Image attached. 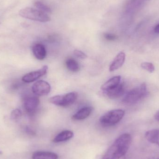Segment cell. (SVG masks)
<instances>
[{"label":"cell","instance_id":"3","mask_svg":"<svg viewBox=\"0 0 159 159\" xmlns=\"http://www.w3.org/2000/svg\"><path fill=\"white\" fill-rule=\"evenodd\" d=\"M20 16L31 20L40 22H47L50 18L46 13L32 7H25L20 9L19 12Z\"/></svg>","mask_w":159,"mask_h":159},{"label":"cell","instance_id":"21","mask_svg":"<svg viewBox=\"0 0 159 159\" xmlns=\"http://www.w3.org/2000/svg\"><path fill=\"white\" fill-rule=\"evenodd\" d=\"M74 54L75 57L80 59H85L87 57V55L80 50H75L74 51Z\"/></svg>","mask_w":159,"mask_h":159},{"label":"cell","instance_id":"10","mask_svg":"<svg viewBox=\"0 0 159 159\" xmlns=\"http://www.w3.org/2000/svg\"><path fill=\"white\" fill-rule=\"evenodd\" d=\"M33 53L36 59L43 60L47 56V51L45 47L42 44L37 43L33 47Z\"/></svg>","mask_w":159,"mask_h":159},{"label":"cell","instance_id":"1","mask_svg":"<svg viewBox=\"0 0 159 159\" xmlns=\"http://www.w3.org/2000/svg\"><path fill=\"white\" fill-rule=\"evenodd\" d=\"M132 141V137L129 134H121L114 141L102 159H120L127 154Z\"/></svg>","mask_w":159,"mask_h":159},{"label":"cell","instance_id":"11","mask_svg":"<svg viewBox=\"0 0 159 159\" xmlns=\"http://www.w3.org/2000/svg\"><path fill=\"white\" fill-rule=\"evenodd\" d=\"M32 159H58V156L54 152L49 151H37L33 154Z\"/></svg>","mask_w":159,"mask_h":159},{"label":"cell","instance_id":"7","mask_svg":"<svg viewBox=\"0 0 159 159\" xmlns=\"http://www.w3.org/2000/svg\"><path fill=\"white\" fill-rule=\"evenodd\" d=\"M48 69V66L45 65L38 70L31 72L25 75L22 77V80L26 83L34 82L42 76L45 75L47 73Z\"/></svg>","mask_w":159,"mask_h":159},{"label":"cell","instance_id":"24","mask_svg":"<svg viewBox=\"0 0 159 159\" xmlns=\"http://www.w3.org/2000/svg\"><path fill=\"white\" fill-rule=\"evenodd\" d=\"M154 117H155V119L157 121H159V110L156 113L155 116H154Z\"/></svg>","mask_w":159,"mask_h":159},{"label":"cell","instance_id":"8","mask_svg":"<svg viewBox=\"0 0 159 159\" xmlns=\"http://www.w3.org/2000/svg\"><path fill=\"white\" fill-rule=\"evenodd\" d=\"M126 55L123 52H120L118 54L114 59L109 67L110 72L115 71L122 67L125 62Z\"/></svg>","mask_w":159,"mask_h":159},{"label":"cell","instance_id":"27","mask_svg":"<svg viewBox=\"0 0 159 159\" xmlns=\"http://www.w3.org/2000/svg\"></svg>","mask_w":159,"mask_h":159},{"label":"cell","instance_id":"6","mask_svg":"<svg viewBox=\"0 0 159 159\" xmlns=\"http://www.w3.org/2000/svg\"><path fill=\"white\" fill-rule=\"evenodd\" d=\"M32 89L34 94L38 96H43L47 95L50 93L51 86L47 81L40 80L34 83Z\"/></svg>","mask_w":159,"mask_h":159},{"label":"cell","instance_id":"15","mask_svg":"<svg viewBox=\"0 0 159 159\" xmlns=\"http://www.w3.org/2000/svg\"><path fill=\"white\" fill-rule=\"evenodd\" d=\"M92 111V108L90 107H85L80 109L73 116L72 119L75 120H82L89 116Z\"/></svg>","mask_w":159,"mask_h":159},{"label":"cell","instance_id":"5","mask_svg":"<svg viewBox=\"0 0 159 159\" xmlns=\"http://www.w3.org/2000/svg\"><path fill=\"white\" fill-rule=\"evenodd\" d=\"M77 94L75 92H70L63 95L53 96L49 102L53 104L61 107H66L72 104L77 99Z\"/></svg>","mask_w":159,"mask_h":159},{"label":"cell","instance_id":"14","mask_svg":"<svg viewBox=\"0 0 159 159\" xmlns=\"http://www.w3.org/2000/svg\"><path fill=\"white\" fill-rule=\"evenodd\" d=\"M125 91V88L123 84L120 83L117 87L108 91L106 92V93L110 99H115L120 97L123 95Z\"/></svg>","mask_w":159,"mask_h":159},{"label":"cell","instance_id":"18","mask_svg":"<svg viewBox=\"0 0 159 159\" xmlns=\"http://www.w3.org/2000/svg\"><path fill=\"white\" fill-rule=\"evenodd\" d=\"M34 5L38 10H40L46 14V13H51V8L41 1H35L34 2Z\"/></svg>","mask_w":159,"mask_h":159},{"label":"cell","instance_id":"25","mask_svg":"<svg viewBox=\"0 0 159 159\" xmlns=\"http://www.w3.org/2000/svg\"><path fill=\"white\" fill-rule=\"evenodd\" d=\"M154 31L155 33L157 34H159V24L157 25L154 29Z\"/></svg>","mask_w":159,"mask_h":159},{"label":"cell","instance_id":"20","mask_svg":"<svg viewBox=\"0 0 159 159\" xmlns=\"http://www.w3.org/2000/svg\"><path fill=\"white\" fill-rule=\"evenodd\" d=\"M21 116V112L20 109H15L12 111L10 115L11 119L14 120H18Z\"/></svg>","mask_w":159,"mask_h":159},{"label":"cell","instance_id":"17","mask_svg":"<svg viewBox=\"0 0 159 159\" xmlns=\"http://www.w3.org/2000/svg\"><path fill=\"white\" fill-rule=\"evenodd\" d=\"M66 65L68 70L73 72H77L80 70L79 63L72 58H69L66 61Z\"/></svg>","mask_w":159,"mask_h":159},{"label":"cell","instance_id":"22","mask_svg":"<svg viewBox=\"0 0 159 159\" xmlns=\"http://www.w3.org/2000/svg\"><path fill=\"white\" fill-rule=\"evenodd\" d=\"M104 37L106 40L108 41H114L117 39V36L115 34L110 33L105 34Z\"/></svg>","mask_w":159,"mask_h":159},{"label":"cell","instance_id":"4","mask_svg":"<svg viewBox=\"0 0 159 159\" xmlns=\"http://www.w3.org/2000/svg\"><path fill=\"white\" fill-rule=\"evenodd\" d=\"M124 115L125 111L122 109L111 110L100 118V122L102 125L105 127L114 126L122 119Z\"/></svg>","mask_w":159,"mask_h":159},{"label":"cell","instance_id":"9","mask_svg":"<svg viewBox=\"0 0 159 159\" xmlns=\"http://www.w3.org/2000/svg\"><path fill=\"white\" fill-rule=\"evenodd\" d=\"M40 101L37 97H31L27 98L24 102L25 109L29 113H32L39 106Z\"/></svg>","mask_w":159,"mask_h":159},{"label":"cell","instance_id":"26","mask_svg":"<svg viewBox=\"0 0 159 159\" xmlns=\"http://www.w3.org/2000/svg\"><path fill=\"white\" fill-rule=\"evenodd\" d=\"M2 152H1V151H0V154H2Z\"/></svg>","mask_w":159,"mask_h":159},{"label":"cell","instance_id":"19","mask_svg":"<svg viewBox=\"0 0 159 159\" xmlns=\"http://www.w3.org/2000/svg\"><path fill=\"white\" fill-rule=\"evenodd\" d=\"M141 67L143 70L147 71L148 72L152 73L155 70V67L153 63L150 62H143L141 64Z\"/></svg>","mask_w":159,"mask_h":159},{"label":"cell","instance_id":"13","mask_svg":"<svg viewBox=\"0 0 159 159\" xmlns=\"http://www.w3.org/2000/svg\"><path fill=\"white\" fill-rule=\"evenodd\" d=\"M121 76L120 75L114 76L107 80L101 87V89L104 92H107L115 87H117L120 83Z\"/></svg>","mask_w":159,"mask_h":159},{"label":"cell","instance_id":"12","mask_svg":"<svg viewBox=\"0 0 159 159\" xmlns=\"http://www.w3.org/2000/svg\"><path fill=\"white\" fill-rule=\"evenodd\" d=\"M74 133L69 130L62 131L55 136L53 140L54 143H60L69 141L74 137Z\"/></svg>","mask_w":159,"mask_h":159},{"label":"cell","instance_id":"2","mask_svg":"<svg viewBox=\"0 0 159 159\" xmlns=\"http://www.w3.org/2000/svg\"><path fill=\"white\" fill-rule=\"evenodd\" d=\"M147 93L146 85L143 83L139 87L129 91L124 96L122 102L128 105H132L145 97Z\"/></svg>","mask_w":159,"mask_h":159},{"label":"cell","instance_id":"23","mask_svg":"<svg viewBox=\"0 0 159 159\" xmlns=\"http://www.w3.org/2000/svg\"><path fill=\"white\" fill-rule=\"evenodd\" d=\"M25 131L28 134H30V135H34L35 134L34 131L28 127H26L25 129Z\"/></svg>","mask_w":159,"mask_h":159},{"label":"cell","instance_id":"16","mask_svg":"<svg viewBox=\"0 0 159 159\" xmlns=\"http://www.w3.org/2000/svg\"><path fill=\"white\" fill-rule=\"evenodd\" d=\"M145 138L149 143L157 145L159 146V130L152 129L145 134Z\"/></svg>","mask_w":159,"mask_h":159}]
</instances>
